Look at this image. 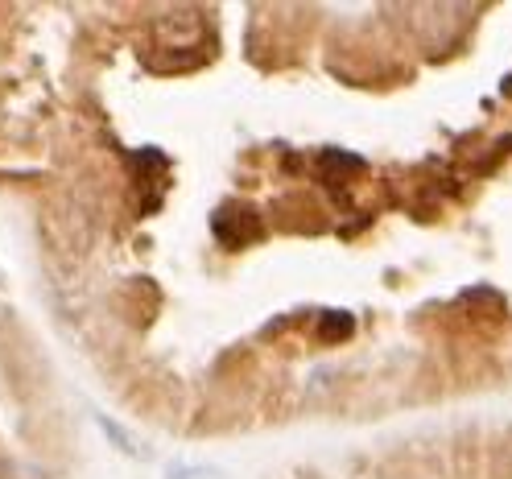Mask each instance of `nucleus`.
Masks as SVG:
<instances>
[{"label": "nucleus", "mask_w": 512, "mask_h": 479, "mask_svg": "<svg viewBox=\"0 0 512 479\" xmlns=\"http://www.w3.org/2000/svg\"><path fill=\"white\" fill-rule=\"evenodd\" d=\"M95 422H100V430L108 434V442L116 446V451H124L128 459H145V442H141L133 430L116 426V418H108V413H95Z\"/></svg>", "instance_id": "nucleus-1"}, {"label": "nucleus", "mask_w": 512, "mask_h": 479, "mask_svg": "<svg viewBox=\"0 0 512 479\" xmlns=\"http://www.w3.org/2000/svg\"><path fill=\"white\" fill-rule=\"evenodd\" d=\"M166 479H228V475L207 463H174V467H166Z\"/></svg>", "instance_id": "nucleus-2"}]
</instances>
